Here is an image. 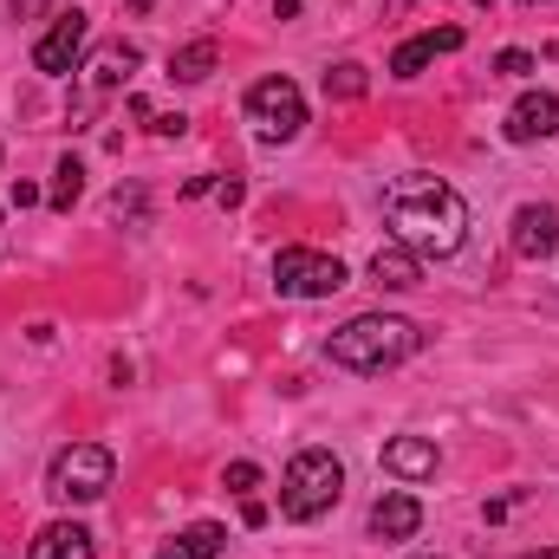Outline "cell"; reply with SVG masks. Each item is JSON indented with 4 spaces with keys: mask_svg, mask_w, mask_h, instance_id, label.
Returning a JSON list of instances; mask_svg holds the SVG:
<instances>
[{
    "mask_svg": "<svg viewBox=\"0 0 559 559\" xmlns=\"http://www.w3.org/2000/svg\"><path fill=\"white\" fill-rule=\"evenodd\" d=\"M215 39H189L182 52H169V79H182V85H202L209 72H215Z\"/></svg>",
    "mask_w": 559,
    "mask_h": 559,
    "instance_id": "cell-17",
    "label": "cell"
},
{
    "mask_svg": "<svg viewBox=\"0 0 559 559\" xmlns=\"http://www.w3.org/2000/svg\"><path fill=\"white\" fill-rule=\"evenodd\" d=\"M554 248H559V209L554 202H527L514 215V254L521 261H547Z\"/></svg>",
    "mask_w": 559,
    "mask_h": 559,
    "instance_id": "cell-8",
    "label": "cell"
},
{
    "mask_svg": "<svg viewBox=\"0 0 559 559\" xmlns=\"http://www.w3.org/2000/svg\"><path fill=\"white\" fill-rule=\"evenodd\" d=\"M338 495H345V462L332 449H299L286 462V481H280V514L286 521H319V514L338 508Z\"/></svg>",
    "mask_w": 559,
    "mask_h": 559,
    "instance_id": "cell-3",
    "label": "cell"
},
{
    "mask_svg": "<svg viewBox=\"0 0 559 559\" xmlns=\"http://www.w3.org/2000/svg\"><path fill=\"white\" fill-rule=\"evenodd\" d=\"M26 559H98V547H92V534H85L79 521H52V527L33 534Z\"/></svg>",
    "mask_w": 559,
    "mask_h": 559,
    "instance_id": "cell-10",
    "label": "cell"
},
{
    "mask_svg": "<svg viewBox=\"0 0 559 559\" xmlns=\"http://www.w3.org/2000/svg\"><path fill=\"white\" fill-rule=\"evenodd\" d=\"M521 559H559V547H547V554H521Z\"/></svg>",
    "mask_w": 559,
    "mask_h": 559,
    "instance_id": "cell-26",
    "label": "cell"
},
{
    "mask_svg": "<svg viewBox=\"0 0 559 559\" xmlns=\"http://www.w3.org/2000/svg\"><path fill=\"white\" fill-rule=\"evenodd\" d=\"M131 7H138V13H143V7H156V0H131Z\"/></svg>",
    "mask_w": 559,
    "mask_h": 559,
    "instance_id": "cell-27",
    "label": "cell"
},
{
    "mask_svg": "<svg viewBox=\"0 0 559 559\" xmlns=\"http://www.w3.org/2000/svg\"><path fill=\"white\" fill-rule=\"evenodd\" d=\"M150 131H156V138H182L189 118H182V111H163V118H150Z\"/></svg>",
    "mask_w": 559,
    "mask_h": 559,
    "instance_id": "cell-23",
    "label": "cell"
},
{
    "mask_svg": "<svg viewBox=\"0 0 559 559\" xmlns=\"http://www.w3.org/2000/svg\"><path fill=\"white\" fill-rule=\"evenodd\" d=\"M371 286H378V293H411V286H417V254H411L404 241H384V248L371 254Z\"/></svg>",
    "mask_w": 559,
    "mask_h": 559,
    "instance_id": "cell-13",
    "label": "cell"
},
{
    "mask_svg": "<svg viewBox=\"0 0 559 559\" xmlns=\"http://www.w3.org/2000/svg\"><path fill=\"white\" fill-rule=\"evenodd\" d=\"M495 72H501V79H527V72H534V52H521V46H508V52L495 59Z\"/></svg>",
    "mask_w": 559,
    "mask_h": 559,
    "instance_id": "cell-20",
    "label": "cell"
},
{
    "mask_svg": "<svg viewBox=\"0 0 559 559\" xmlns=\"http://www.w3.org/2000/svg\"><path fill=\"white\" fill-rule=\"evenodd\" d=\"M423 332L404 319V312H358L352 325H338L325 338V358L345 365V371H391L404 358H417Z\"/></svg>",
    "mask_w": 559,
    "mask_h": 559,
    "instance_id": "cell-2",
    "label": "cell"
},
{
    "mask_svg": "<svg viewBox=\"0 0 559 559\" xmlns=\"http://www.w3.org/2000/svg\"><path fill=\"white\" fill-rule=\"evenodd\" d=\"M417 527H423L417 495H384V501L371 508V534H378V540H411Z\"/></svg>",
    "mask_w": 559,
    "mask_h": 559,
    "instance_id": "cell-14",
    "label": "cell"
},
{
    "mask_svg": "<svg viewBox=\"0 0 559 559\" xmlns=\"http://www.w3.org/2000/svg\"><path fill=\"white\" fill-rule=\"evenodd\" d=\"M436 52H462V26H436V33L404 39V46H397V59H391V72H397V79H417Z\"/></svg>",
    "mask_w": 559,
    "mask_h": 559,
    "instance_id": "cell-11",
    "label": "cell"
},
{
    "mask_svg": "<svg viewBox=\"0 0 559 559\" xmlns=\"http://www.w3.org/2000/svg\"><path fill=\"white\" fill-rule=\"evenodd\" d=\"M85 39H92V20H85L79 7H66V13L52 20V33H46V39L33 46V66L59 79V72H72V66H79V52H85Z\"/></svg>",
    "mask_w": 559,
    "mask_h": 559,
    "instance_id": "cell-7",
    "label": "cell"
},
{
    "mask_svg": "<svg viewBox=\"0 0 559 559\" xmlns=\"http://www.w3.org/2000/svg\"><path fill=\"white\" fill-rule=\"evenodd\" d=\"M299 7H306V0H274V13H280V20H293Z\"/></svg>",
    "mask_w": 559,
    "mask_h": 559,
    "instance_id": "cell-24",
    "label": "cell"
},
{
    "mask_svg": "<svg viewBox=\"0 0 559 559\" xmlns=\"http://www.w3.org/2000/svg\"><path fill=\"white\" fill-rule=\"evenodd\" d=\"M254 481H261V468H254V462H228V488H235V495H248Z\"/></svg>",
    "mask_w": 559,
    "mask_h": 559,
    "instance_id": "cell-22",
    "label": "cell"
},
{
    "mask_svg": "<svg viewBox=\"0 0 559 559\" xmlns=\"http://www.w3.org/2000/svg\"><path fill=\"white\" fill-rule=\"evenodd\" d=\"M79 195H85V163H79V156H66V163L52 169V209H72Z\"/></svg>",
    "mask_w": 559,
    "mask_h": 559,
    "instance_id": "cell-19",
    "label": "cell"
},
{
    "mask_svg": "<svg viewBox=\"0 0 559 559\" xmlns=\"http://www.w3.org/2000/svg\"><path fill=\"white\" fill-rule=\"evenodd\" d=\"M248 118H254L261 143H293L306 131V98H299L293 79H261V85L248 92Z\"/></svg>",
    "mask_w": 559,
    "mask_h": 559,
    "instance_id": "cell-6",
    "label": "cell"
},
{
    "mask_svg": "<svg viewBox=\"0 0 559 559\" xmlns=\"http://www.w3.org/2000/svg\"><path fill=\"white\" fill-rule=\"evenodd\" d=\"M33 7H46V0H13V13H33Z\"/></svg>",
    "mask_w": 559,
    "mask_h": 559,
    "instance_id": "cell-25",
    "label": "cell"
},
{
    "mask_svg": "<svg viewBox=\"0 0 559 559\" xmlns=\"http://www.w3.org/2000/svg\"><path fill=\"white\" fill-rule=\"evenodd\" d=\"M384 215H391V241H404L411 254H455L468 235V202L442 182V176H397L384 189Z\"/></svg>",
    "mask_w": 559,
    "mask_h": 559,
    "instance_id": "cell-1",
    "label": "cell"
},
{
    "mask_svg": "<svg viewBox=\"0 0 559 559\" xmlns=\"http://www.w3.org/2000/svg\"><path fill=\"white\" fill-rule=\"evenodd\" d=\"M111 475H118V462H111V449H98V442H72V449H59L52 455V468H46V495L52 501H105V488H111Z\"/></svg>",
    "mask_w": 559,
    "mask_h": 559,
    "instance_id": "cell-4",
    "label": "cell"
},
{
    "mask_svg": "<svg viewBox=\"0 0 559 559\" xmlns=\"http://www.w3.org/2000/svg\"><path fill=\"white\" fill-rule=\"evenodd\" d=\"M365 92H371V79H365L358 59H345V66L325 72V98H365Z\"/></svg>",
    "mask_w": 559,
    "mask_h": 559,
    "instance_id": "cell-18",
    "label": "cell"
},
{
    "mask_svg": "<svg viewBox=\"0 0 559 559\" xmlns=\"http://www.w3.org/2000/svg\"><path fill=\"white\" fill-rule=\"evenodd\" d=\"M274 286L286 299H332V293L345 286V261H338V254H319V248H280Z\"/></svg>",
    "mask_w": 559,
    "mask_h": 559,
    "instance_id": "cell-5",
    "label": "cell"
},
{
    "mask_svg": "<svg viewBox=\"0 0 559 559\" xmlns=\"http://www.w3.org/2000/svg\"><path fill=\"white\" fill-rule=\"evenodd\" d=\"M138 59H143L138 46H131V39H118V46H105V52L85 66V85H92V92H111V85H124V79L138 72Z\"/></svg>",
    "mask_w": 559,
    "mask_h": 559,
    "instance_id": "cell-15",
    "label": "cell"
},
{
    "mask_svg": "<svg viewBox=\"0 0 559 559\" xmlns=\"http://www.w3.org/2000/svg\"><path fill=\"white\" fill-rule=\"evenodd\" d=\"M222 540H228V534H222L215 521H195V527H182V534H176L156 559H215V554H222Z\"/></svg>",
    "mask_w": 559,
    "mask_h": 559,
    "instance_id": "cell-16",
    "label": "cell"
},
{
    "mask_svg": "<svg viewBox=\"0 0 559 559\" xmlns=\"http://www.w3.org/2000/svg\"><path fill=\"white\" fill-rule=\"evenodd\" d=\"M527 7H540V0H527Z\"/></svg>",
    "mask_w": 559,
    "mask_h": 559,
    "instance_id": "cell-28",
    "label": "cell"
},
{
    "mask_svg": "<svg viewBox=\"0 0 559 559\" xmlns=\"http://www.w3.org/2000/svg\"><path fill=\"white\" fill-rule=\"evenodd\" d=\"M559 131V98L554 92H527L514 111H508V143H540Z\"/></svg>",
    "mask_w": 559,
    "mask_h": 559,
    "instance_id": "cell-9",
    "label": "cell"
},
{
    "mask_svg": "<svg viewBox=\"0 0 559 559\" xmlns=\"http://www.w3.org/2000/svg\"><path fill=\"white\" fill-rule=\"evenodd\" d=\"M384 475H397V481H429V475H436V442H429V436H397V442H384Z\"/></svg>",
    "mask_w": 559,
    "mask_h": 559,
    "instance_id": "cell-12",
    "label": "cell"
},
{
    "mask_svg": "<svg viewBox=\"0 0 559 559\" xmlns=\"http://www.w3.org/2000/svg\"><path fill=\"white\" fill-rule=\"evenodd\" d=\"M111 209H118V222H143V189H118Z\"/></svg>",
    "mask_w": 559,
    "mask_h": 559,
    "instance_id": "cell-21",
    "label": "cell"
}]
</instances>
